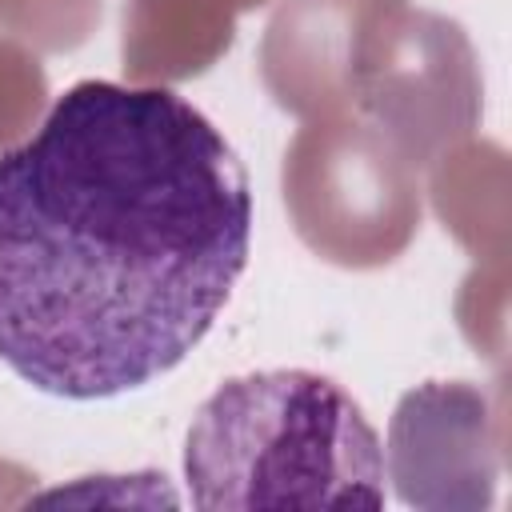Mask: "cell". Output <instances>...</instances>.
Masks as SVG:
<instances>
[{
    "instance_id": "obj_1",
    "label": "cell",
    "mask_w": 512,
    "mask_h": 512,
    "mask_svg": "<svg viewBox=\"0 0 512 512\" xmlns=\"http://www.w3.org/2000/svg\"><path fill=\"white\" fill-rule=\"evenodd\" d=\"M252 248L224 132L168 88L80 80L0 152V364L56 400L172 372Z\"/></svg>"
},
{
    "instance_id": "obj_2",
    "label": "cell",
    "mask_w": 512,
    "mask_h": 512,
    "mask_svg": "<svg viewBox=\"0 0 512 512\" xmlns=\"http://www.w3.org/2000/svg\"><path fill=\"white\" fill-rule=\"evenodd\" d=\"M384 480V440L364 408L308 368L224 380L184 440V484L204 512L384 508Z\"/></svg>"
},
{
    "instance_id": "obj_3",
    "label": "cell",
    "mask_w": 512,
    "mask_h": 512,
    "mask_svg": "<svg viewBox=\"0 0 512 512\" xmlns=\"http://www.w3.org/2000/svg\"><path fill=\"white\" fill-rule=\"evenodd\" d=\"M384 468L412 508H488L496 444L484 396L468 384H424L392 416Z\"/></svg>"
}]
</instances>
